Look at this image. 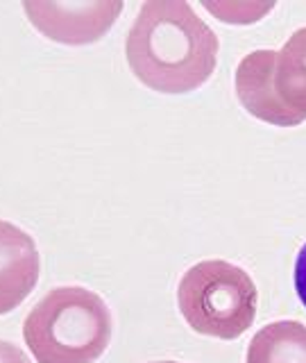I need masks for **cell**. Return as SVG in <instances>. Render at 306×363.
I'll use <instances>...</instances> for the list:
<instances>
[{
    "instance_id": "1",
    "label": "cell",
    "mask_w": 306,
    "mask_h": 363,
    "mask_svg": "<svg viewBox=\"0 0 306 363\" xmlns=\"http://www.w3.org/2000/svg\"><path fill=\"white\" fill-rule=\"evenodd\" d=\"M220 41L188 3H145L128 32L125 55L141 84L191 94L213 75Z\"/></svg>"
},
{
    "instance_id": "2",
    "label": "cell",
    "mask_w": 306,
    "mask_h": 363,
    "mask_svg": "<svg viewBox=\"0 0 306 363\" xmlns=\"http://www.w3.org/2000/svg\"><path fill=\"white\" fill-rule=\"evenodd\" d=\"M23 338L37 363H94L109 347L111 313L98 293L60 286L28 313Z\"/></svg>"
},
{
    "instance_id": "3",
    "label": "cell",
    "mask_w": 306,
    "mask_h": 363,
    "mask_svg": "<svg viewBox=\"0 0 306 363\" xmlns=\"http://www.w3.org/2000/svg\"><path fill=\"white\" fill-rule=\"evenodd\" d=\"M259 293L243 268L222 259L191 266L177 286V304L193 332L234 340L252 327Z\"/></svg>"
},
{
    "instance_id": "4",
    "label": "cell",
    "mask_w": 306,
    "mask_h": 363,
    "mask_svg": "<svg viewBox=\"0 0 306 363\" xmlns=\"http://www.w3.org/2000/svg\"><path fill=\"white\" fill-rule=\"evenodd\" d=\"M32 26L52 41L84 45L98 41L123 11V3H26Z\"/></svg>"
},
{
    "instance_id": "5",
    "label": "cell",
    "mask_w": 306,
    "mask_h": 363,
    "mask_svg": "<svg viewBox=\"0 0 306 363\" xmlns=\"http://www.w3.org/2000/svg\"><path fill=\"white\" fill-rule=\"evenodd\" d=\"M39 268L34 238L16 225L0 220V315L28 300L39 281Z\"/></svg>"
},
{
    "instance_id": "6",
    "label": "cell",
    "mask_w": 306,
    "mask_h": 363,
    "mask_svg": "<svg viewBox=\"0 0 306 363\" xmlns=\"http://www.w3.org/2000/svg\"><path fill=\"white\" fill-rule=\"evenodd\" d=\"M272 60L275 50H254L245 55L236 68V96L254 118L279 128H295V121L283 111L272 89Z\"/></svg>"
},
{
    "instance_id": "7",
    "label": "cell",
    "mask_w": 306,
    "mask_h": 363,
    "mask_svg": "<svg viewBox=\"0 0 306 363\" xmlns=\"http://www.w3.org/2000/svg\"><path fill=\"white\" fill-rule=\"evenodd\" d=\"M272 89L283 111L300 125L306 121V28L290 34V39L275 50L272 60Z\"/></svg>"
},
{
    "instance_id": "8",
    "label": "cell",
    "mask_w": 306,
    "mask_h": 363,
    "mask_svg": "<svg viewBox=\"0 0 306 363\" xmlns=\"http://www.w3.org/2000/svg\"><path fill=\"white\" fill-rule=\"evenodd\" d=\"M245 363H306V325L277 320L259 329L247 345Z\"/></svg>"
},
{
    "instance_id": "9",
    "label": "cell",
    "mask_w": 306,
    "mask_h": 363,
    "mask_svg": "<svg viewBox=\"0 0 306 363\" xmlns=\"http://www.w3.org/2000/svg\"><path fill=\"white\" fill-rule=\"evenodd\" d=\"M207 9L211 14L225 18V23H254L256 18H261L266 11L272 9V5H261V7H252V5H211L207 3Z\"/></svg>"
},
{
    "instance_id": "10",
    "label": "cell",
    "mask_w": 306,
    "mask_h": 363,
    "mask_svg": "<svg viewBox=\"0 0 306 363\" xmlns=\"http://www.w3.org/2000/svg\"><path fill=\"white\" fill-rule=\"evenodd\" d=\"M295 291H298V298L306 306V243L300 247L298 259H295Z\"/></svg>"
},
{
    "instance_id": "11",
    "label": "cell",
    "mask_w": 306,
    "mask_h": 363,
    "mask_svg": "<svg viewBox=\"0 0 306 363\" xmlns=\"http://www.w3.org/2000/svg\"><path fill=\"white\" fill-rule=\"evenodd\" d=\"M0 363H32L21 347L9 340H0Z\"/></svg>"
},
{
    "instance_id": "12",
    "label": "cell",
    "mask_w": 306,
    "mask_h": 363,
    "mask_svg": "<svg viewBox=\"0 0 306 363\" xmlns=\"http://www.w3.org/2000/svg\"><path fill=\"white\" fill-rule=\"evenodd\" d=\"M152 363H179V361H152Z\"/></svg>"
}]
</instances>
